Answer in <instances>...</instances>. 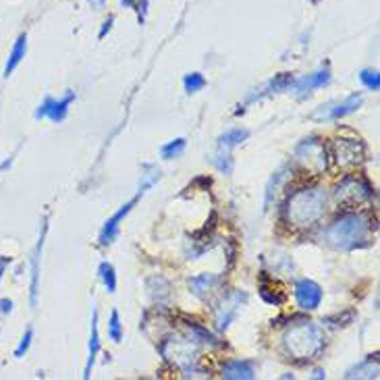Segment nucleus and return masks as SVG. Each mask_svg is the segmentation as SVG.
Returning <instances> with one entry per match:
<instances>
[{"instance_id":"1","label":"nucleus","mask_w":380,"mask_h":380,"mask_svg":"<svg viewBox=\"0 0 380 380\" xmlns=\"http://www.w3.org/2000/svg\"><path fill=\"white\" fill-rule=\"evenodd\" d=\"M372 231V223L362 212H347L326 229V241L335 250H356L366 246Z\"/></svg>"},{"instance_id":"2","label":"nucleus","mask_w":380,"mask_h":380,"mask_svg":"<svg viewBox=\"0 0 380 380\" xmlns=\"http://www.w3.org/2000/svg\"><path fill=\"white\" fill-rule=\"evenodd\" d=\"M326 193L322 188H304L295 191L287 202V218L297 229L316 225L326 210Z\"/></svg>"},{"instance_id":"3","label":"nucleus","mask_w":380,"mask_h":380,"mask_svg":"<svg viewBox=\"0 0 380 380\" xmlns=\"http://www.w3.org/2000/svg\"><path fill=\"white\" fill-rule=\"evenodd\" d=\"M285 347L295 360H316L324 349V335L320 326L304 322L285 335Z\"/></svg>"},{"instance_id":"4","label":"nucleus","mask_w":380,"mask_h":380,"mask_svg":"<svg viewBox=\"0 0 380 380\" xmlns=\"http://www.w3.org/2000/svg\"><path fill=\"white\" fill-rule=\"evenodd\" d=\"M162 356L175 366L179 368L185 377H191L197 370V360H199V347L195 341H191L190 337H173L167 339L160 347Z\"/></svg>"},{"instance_id":"5","label":"nucleus","mask_w":380,"mask_h":380,"mask_svg":"<svg viewBox=\"0 0 380 380\" xmlns=\"http://www.w3.org/2000/svg\"><path fill=\"white\" fill-rule=\"evenodd\" d=\"M295 158L297 162L310 173V175H322L328 167V154L324 143L318 137H306L297 148H295Z\"/></svg>"},{"instance_id":"6","label":"nucleus","mask_w":380,"mask_h":380,"mask_svg":"<svg viewBox=\"0 0 380 380\" xmlns=\"http://www.w3.org/2000/svg\"><path fill=\"white\" fill-rule=\"evenodd\" d=\"M158 177H160V173H152V177H150V179L141 185V188H139L137 195H135L133 199H129L127 204H123V206H121V208H119V210H117V212H115V214H113L106 223H104V227H102V231H100V246H111V244L115 241V237H117V233H119V227H121V220H123L127 214L133 210V206L139 202V197H143V193L152 188V183H154Z\"/></svg>"},{"instance_id":"7","label":"nucleus","mask_w":380,"mask_h":380,"mask_svg":"<svg viewBox=\"0 0 380 380\" xmlns=\"http://www.w3.org/2000/svg\"><path fill=\"white\" fill-rule=\"evenodd\" d=\"M372 195H374L372 188H370L364 179H360V177H347V179H343L341 185L335 191V199H337L339 204L347 206V208L362 206V204H366L368 199H372Z\"/></svg>"},{"instance_id":"8","label":"nucleus","mask_w":380,"mask_h":380,"mask_svg":"<svg viewBox=\"0 0 380 380\" xmlns=\"http://www.w3.org/2000/svg\"><path fill=\"white\" fill-rule=\"evenodd\" d=\"M366 146L360 139H335L332 156L339 167H356L364 160Z\"/></svg>"},{"instance_id":"9","label":"nucleus","mask_w":380,"mask_h":380,"mask_svg":"<svg viewBox=\"0 0 380 380\" xmlns=\"http://www.w3.org/2000/svg\"><path fill=\"white\" fill-rule=\"evenodd\" d=\"M246 302H248V295L241 293V291H231V293L223 295L220 304L216 306V326L220 330H227L231 320L237 316L241 304H246Z\"/></svg>"},{"instance_id":"10","label":"nucleus","mask_w":380,"mask_h":380,"mask_svg":"<svg viewBox=\"0 0 380 380\" xmlns=\"http://www.w3.org/2000/svg\"><path fill=\"white\" fill-rule=\"evenodd\" d=\"M362 106V94H351L349 98H345L341 104H332V106H320V111L314 113L316 121H339L351 113H356Z\"/></svg>"},{"instance_id":"11","label":"nucleus","mask_w":380,"mask_h":380,"mask_svg":"<svg viewBox=\"0 0 380 380\" xmlns=\"http://www.w3.org/2000/svg\"><path fill=\"white\" fill-rule=\"evenodd\" d=\"M295 300L302 310H316L322 304V287L310 279H300L295 283Z\"/></svg>"},{"instance_id":"12","label":"nucleus","mask_w":380,"mask_h":380,"mask_svg":"<svg viewBox=\"0 0 380 380\" xmlns=\"http://www.w3.org/2000/svg\"><path fill=\"white\" fill-rule=\"evenodd\" d=\"M328 83H330V69H328V66H320L318 71L310 73V75H304V77H300V79H293L291 90H293V94H297V96H306V94L314 92L318 87H324V85H328Z\"/></svg>"},{"instance_id":"13","label":"nucleus","mask_w":380,"mask_h":380,"mask_svg":"<svg viewBox=\"0 0 380 380\" xmlns=\"http://www.w3.org/2000/svg\"><path fill=\"white\" fill-rule=\"evenodd\" d=\"M255 377L252 362L244 360H231L223 366V379L229 380H252Z\"/></svg>"},{"instance_id":"14","label":"nucleus","mask_w":380,"mask_h":380,"mask_svg":"<svg viewBox=\"0 0 380 380\" xmlns=\"http://www.w3.org/2000/svg\"><path fill=\"white\" fill-rule=\"evenodd\" d=\"M46 231H48V225L44 220V227H42V235L38 239V246L34 250L31 255V306H36V300H38V279H40V255H42V248H44V239H46Z\"/></svg>"},{"instance_id":"15","label":"nucleus","mask_w":380,"mask_h":380,"mask_svg":"<svg viewBox=\"0 0 380 380\" xmlns=\"http://www.w3.org/2000/svg\"><path fill=\"white\" fill-rule=\"evenodd\" d=\"M218 281H220L218 274H208V272H206V274H197V276L190 279L191 293H193L195 297L204 300V297L218 285Z\"/></svg>"},{"instance_id":"16","label":"nucleus","mask_w":380,"mask_h":380,"mask_svg":"<svg viewBox=\"0 0 380 380\" xmlns=\"http://www.w3.org/2000/svg\"><path fill=\"white\" fill-rule=\"evenodd\" d=\"M345 379H379V360H377V356H370L364 362H360L356 368L347 370Z\"/></svg>"},{"instance_id":"17","label":"nucleus","mask_w":380,"mask_h":380,"mask_svg":"<svg viewBox=\"0 0 380 380\" xmlns=\"http://www.w3.org/2000/svg\"><path fill=\"white\" fill-rule=\"evenodd\" d=\"M98 353H100V332H98V312L94 310V314H92V335H90V356H87L83 379H90V372H92V366L96 364Z\"/></svg>"},{"instance_id":"18","label":"nucleus","mask_w":380,"mask_h":380,"mask_svg":"<svg viewBox=\"0 0 380 380\" xmlns=\"http://www.w3.org/2000/svg\"><path fill=\"white\" fill-rule=\"evenodd\" d=\"M25 52H27V36L25 34H21L19 38H17V42H15V46H13V50H10V57H8V61H6V66H4V77H8L19 64L21 61L25 59Z\"/></svg>"},{"instance_id":"19","label":"nucleus","mask_w":380,"mask_h":380,"mask_svg":"<svg viewBox=\"0 0 380 380\" xmlns=\"http://www.w3.org/2000/svg\"><path fill=\"white\" fill-rule=\"evenodd\" d=\"M185 328V335L190 337L191 341H195L197 345H218V339L204 326L195 324V322H185L183 324Z\"/></svg>"},{"instance_id":"20","label":"nucleus","mask_w":380,"mask_h":380,"mask_svg":"<svg viewBox=\"0 0 380 380\" xmlns=\"http://www.w3.org/2000/svg\"><path fill=\"white\" fill-rule=\"evenodd\" d=\"M73 100H75V92H66V96H64L63 100H52V106H50V111H48V119H50L52 123L64 121V117L69 115V106L73 104Z\"/></svg>"},{"instance_id":"21","label":"nucleus","mask_w":380,"mask_h":380,"mask_svg":"<svg viewBox=\"0 0 380 380\" xmlns=\"http://www.w3.org/2000/svg\"><path fill=\"white\" fill-rule=\"evenodd\" d=\"M248 137H250V131H248V129H241V127L229 129L227 133H223V135L218 137V146L225 148V150H229V148H235V146L244 143Z\"/></svg>"},{"instance_id":"22","label":"nucleus","mask_w":380,"mask_h":380,"mask_svg":"<svg viewBox=\"0 0 380 380\" xmlns=\"http://www.w3.org/2000/svg\"><path fill=\"white\" fill-rule=\"evenodd\" d=\"M98 276H100V281L104 283V287H106L108 293H115V291H117V272H115V266H113L111 262H102V264L98 266Z\"/></svg>"},{"instance_id":"23","label":"nucleus","mask_w":380,"mask_h":380,"mask_svg":"<svg viewBox=\"0 0 380 380\" xmlns=\"http://www.w3.org/2000/svg\"><path fill=\"white\" fill-rule=\"evenodd\" d=\"M185 146H188V141H185L183 137H177V139H173V141H169L167 146L160 148V156H162L164 160L179 158V156L185 152Z\"/></svg>"},{"instance_id":"24","label":"nucleus","mask_w":380,"mask_h":380,"mask_svg":"<svg viewBox=\"0 0 380 380\" xmlns=\"http://www.w3.org/2000/svg\"><path fill=\"white\" fill-rule=\"evenodd\" d=\"M183 87H185L188 94H195V92L206 87V77L202 73H188L183 77Z\"/></svg>"},{"instance_id":"25","label":"nucleus","mask_w":380,"mask_h":380,"mask_svg":"<svg viewBox=\"0 0 380 380\" xmlns=\"http://www.w3.org/2000/svg\"><path fill=\"white\" fill-rule=\"evenodd\" d=\"M212 162H214V167L220 171V173H225V175H231L233 173V158L229 156V152H218L214 158H212Z\"/></svg>"},{"instance_id":"26","label":"nucleus","mask_w":380,"mask_h":380,"mask_svg":"<svg viewBox=\"0 0 380 380\" xmlns=\"http://www.w3.org/2000/svg\"><path fill=\"white\" fill-rule=\"evenodd\" d=\"M108 337L115 341V343H121L123 339V326H121V316L117 310H113L111 314V324H108Z\"/></svg>"},{"instance_id":"27","label":"nucleus","mask_w":380,"mask_h":380,"mask_svg":"<svg viewBox=\"0 0 380 380\" xmlns=\"http://www.w3.org/2000/svg\"><path fill=\"white\" fill-rule=\"evenodd\" d=\"M360 79L362 83L370 90V92H379L380 90V75L379 71H370V69H364L360 73Z\"/></svg>"},{"instance_id":"28","label":"nucleus","mask_w":380,"mask_h":380,"mask_svg":"<svg viewBox=\"0 0 380 380\" xmlns=\"http://www.w3.org/2000/svg\"><path fill=\"white\" fill-rule=\"evenodd\" d=\"M31 339H34V330H31V328H27V330H25V335L21 337L19 347L15 349V358H23V356L27 353V349H29V345H31Z\"/></svg>"},{"instance_id":"29","label":"nucleus","mask_w":380,"mask_h":380,"mask_svg":"<svg viewBox=\"0 0 380 380\" xmlns=\"http://www.w3.org/2000/svg\"><path fill=\"white\" fill-rule=\"evenodd\" d=\"M50 106H52V98H46V100L38 106V111H36V119H44V117H48Z\"/></svg>"},{"instance_id":"30","label":"nucleus","mask_w":380,"mask_h":380,"mask_svg":"<svg viewBox=\"0 0 380 380\" xmlns=\"http://www.w3.org/2000/svg\"><path fill=\"white\" fill-rule=\"evenodd\" d=\"M10 310H13V302L10 300H0V312L10 314Z\"/></svg>"},{"instance_id":"31","label":"nucleus","mask_w":380,"mask_h":380,"mask_svg":"<svg viewBox=\"0 0 380 380\" xmlns=\"http://www.w3.org/2000/svg\"><path fill=\"white\" fill-rule=\"evenodd\" d=\"M8 258H4V255H0V279H2V274H4V270H6V266H8Z\"/></svg>"},{"instance_id":"32","label":"nucleus","mask_w":380,"mask_h":380,"mask_svg":"<svg viewBox=\"0 0 380 380\" xmlns=\"http://www.w3.org/2000/svg\"><path fill=\"white\" fill-rule=\"evenodd\" d=\"M111 25H113V19H108V21L104 23V27H102V31H100V38H104L106 31H111Z\"/></svg>"},{"instance_id":"33","label":"nucleus","mask_w":380,"mask_h":380,"mask_svg":"<svg viewBox=\"0 0 380 380\" xmlns=\"http://www.w3.org/2000/svg\"><path fill=\"white\" fill-rule=\"evenodd\" d=\"M314 379H326L324 370H314Z\"/></svg>"},{"instance_id":"34","label":"nucleus","mask_w":380,"mask_h":380,"mask_svg":"<svg viewBox=\"0 0 380 380\" xmlns=\"http://www.w3.org/2000/svg\"><path fill=\"white\" fill-rule=\"evenodd\" d=\"M121 2H123L125 6H133V4H135V0H121Z\"/></svg>"}]
</instances>
